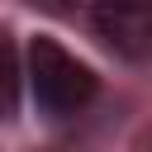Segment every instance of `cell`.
<instances>
[{"label":"cell","mask_w":152,"mask_h":152,"mask_svg":"<svg viewBox=\"0 0 152 152\" xmlns=\"http://www.w3.org/2000/svg\"><path fill=\"white\" fill-rule=\"evenodd\" d=\"M95 38L124 62H152V0H100Z\"/></svg>","instance_id":"2"},{"label":"cell","mask_w":152,"mask_h":152,"mask_svg":"<svg viewBox=\"0 0 152 152\" xmlns=\"http://www.w3.org/2000/svg\"><path fill=\"white\" fill-rule=\"evenodd\" d=\"M28 86L43 114L66 119L95 100V76L86 62H76L57 38H33L28 43Z\"/></svg>","instance_id":"1"},{"label":"cell","mask_w":152,"mask_h":152,"mask_svg":"<svg viewBox=\"0 0 152 152\" xmlns=\"http://www.w3.org/2000/svg\"><path fill=\"white\" fill-rule=\"evenodd\" d=\"M19 52H14V38L0 28V119H10L19 109Z\"/></svg>","instance_id":"3"}]
</instances>
